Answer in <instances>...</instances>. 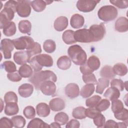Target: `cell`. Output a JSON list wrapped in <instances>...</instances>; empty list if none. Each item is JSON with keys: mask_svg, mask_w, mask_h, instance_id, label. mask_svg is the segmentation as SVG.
Wrapping results in <instances>:
<instances>
[{"mask_svg": "<svg viewBox=\"0 0 128 128\" xmlns=\"http://www.w3.org/2000/svg\"><path fill=\"white\" fill-rule=\"evenodd\" d=\"M28 80L33 84L36 90H40V86L43 82L47 80H52L54 82L57 80V77L53 72L45 70L34 72Z\"/></svg>", "mask_w": 128, "mask_h": 128, "instance_id": "6da1fadb", "label": "cell"}, {"mask_svg": "<svg viewBox=\"0 0 128 128\" xmlns=\"http://www.w3.org/2000/svg\"><path fill=\"white\" fill-rule=\"evenodd\" d=\"M17 1L8 0L4 5V9L0 13V28H3L11 22L14 16V13L16 12Z\"/></svg>", "mask_w": 128, "mask_h": 128, "instance_id": "7a4b0ae2", "label": "cell"}, {"mask_svg": "<svg viewBox=\"0 0 128 128\" xmlns=\"http://www.w3.org/2000/svg\"><path fill=\"white\" fill-rule=\"evenodd\" d=\"M68 54L71 60L76 65H82L87 60L86 52L79 45L74 44L70 46L68 50Z\"/></svg>", "mask_w": 128, "mask_h": 128, "instance_id": "3957f363", "label": "cell"}, {"mask_svg": "<svg viewBox=\"0 0 128 128\" xmlns=\"http://www.w3.org/2000/svg\"><path fill=\"white\" fill-rule=\"evenodd\" d=\"M118 14V12L116 8L111 5L102 6L98 12V18L105 22L114 20L117 17Z\"/></svg>", "mask_w": 128, "mask_h": 128, "instance_id": "277c9868", "label": "cell"}, {"mask_svg": "<svg viewBox=\"0 0 128 128\" xmlns=\"http://www.w3.org/2000/svg\"><path fill=\"white\" fill-rule=\"evenodd\" d=\"M12 40L14 48L18 50L26 49V50H28L33 47L35 43L34 39L29 36H21Z\"/></svg>", "mask_w": 128, "mask_h": 128, "instance_id": "5b68a950", "label": "cell"}, {"mask_svg": "<svg viewBox=\"0 0 128 128\" xmlns=\"http://www.w3.org/2000/svg\"><path fill=\"white\" fill-rule=\"evenodd\" d=\"M89 31L92 42H98L102 40L106 33L105 26L103 23L91 26L89 28Z\"/></svg>", "mask_w": 128, "mask_h": 128, "instance_id": "8992f818", "label": "cell"}, {"mask_svg": "<svg viewBox=\"0 0 128 128\" xmlns=\"http://www.w3.org/2000/svg\"><path fill=\"white\" fill-rule=\"evenodd\" d=\"M31 1L18 0L16 5V12L22 18L28 16L31 12Z\"/></svg>", "mask_w": 128, "mask_h": 128, "instance_id": "52a82bcc", "label": "cell"}, {"mask_svg": "<svg viewBox=\"0 0 128 128\" xmlns=\"http://www.w3.org/2000/svg\"><path fill=\"white\" fill-rule=\"evenodd\" d=\"M100 2V0H79L77 2L76 8L78 10L82 12H90L94 9L96 4Z\"/></svg>", "mask_w": 128, "mask_h": 128, "instance_id": "ba28073f", "label": "cell"}, {"mask_svg": "<svg viewBox=\"0 0 128 128\" xmlns=\"http://www.w3.org/2000/svg\"><path fill=\"white\" fill-rule=\"evenodd\" d=\"M14 45L12 40L8 38H4L0 42V50L5 59H10L12 57V52L14 50Z\"/></svg>", "mask_w": 128, "mask_h": 128, "instance_id": "9c48e42d", "label": "cell"}, {"mask_svg": "<svg viewBox=\"0 0 128 128\" xmlns=\"http://www.w3.org/2000/svg\"><path fill=\"white\" fill-rule=\"evenodd\" d=\"M74 37L78 42L85 43L92 42L89 30L86 28H82L74 32Z\"/></svg>", "mask_w": 128, "mask_h": 128, "instance_id": "30bf717a", "label": "cell"}, {"mask_svg": "<svg viewBox=\"0 0 128 128\" xmlns=\"http://www.w3.org/2000/svg\"><path fill=\"white\" fill-rule=\"evenodd\" d=\"M30 58L31 56L28 50L16 52L14 54V60L18 65H23L29 62Z\"/></svg>", "mask_w": 128, "mask_h": 128, "instance_id": "8fae6325", "label": "cell"}, {"mask_svg": "<svg viewBox=\"0 0 128 128\" xmlns=\"http://www.w3.org/2000/svg\"><path fill=\"white\" fill-rule=\"evenodd\" d=\"M40 90L44 95L54 96L56 92V86L54 82L47 80L41 84Z\"/></svg>", "mask_w": 128, "mask_h": 128, "instance_id": "7c38bea8", "label": "cell"}, {"mask_svg": "<svg viewBox=\"0 0 128 128\" xmlns=\"http://www.w3.org/2000/svg\"><path fill=\"white\" fill-rule=\"evenodd\" d=\"M65 94L70 98L78 97L80 94V88L78 85L75 83H70L66 86L64 89Z\"/></svg>", "mask_w": 128, "mask_h": 128, "instance_id": "4fadbf2b", "label": "cell"}, {"mask_svg": "<svg viewBox=\"0 0 128 128\" xmlns=\"http://www.w3.org/2000/svg\"><path fill=\"white\" fill-rule=\"evenodd\" d=\"M36 60L40 66L50 67L53 65V60L50 56L47 54H40L36 56Z\"/></svg>", "mask_w": 128, "mask_h": 128, "instance_id": "5bb4252c", "label": "cell"}, {"mask_svg": "<svg viewBox=\"0 0 128 128\" xmlns=\"http://www.w3.org/2000/svg\"><path fill=\"white\" fill-rule=\"evenodd\" d=\"M49 106L52 111L59 112L64 108L65 102L60 98H56L50 100Z\"/></svg>", "mask_w": 128, "mask_h": 128, "instance_id": "9a60e30c", "label": "cell"}, {"mask_svg": "<svg viewBox=\"0 0 128 128\" xmlns=\"http://www.w3.org/2000/svg\"><path fill=\"white\" fill-rule=\"evenodd\" d=\"M115 30L120 32H124L128 30V20L126 18L121 16L115 22Z\"/></svg>", "mask_w": 128, "mask_h": 128, "instance_id": "2e32d148", "label": "cell"}, {"mask_svg": "<svg viewBox=\"0 0 128 128\" xmlns=\"http://www.w3.org/2000/svg\"><path fill=\"white\" fill-rule=\"evenodd\" d=\"M34 91V86L32 84L25 83L20 86L18 89V92L20 96L22 98L30 96Z\"/></svg>", "mask_w": 128, "mask_h": 128, "instance_id": "e0dca14e", "label": "cell"}, {"mask_svg": "<svg viewBox=\"0 0 128 128\" xmlns=\"http://www.w3.org/2000/svg\"><path fill=\"white\" fill-rule=\"evenodd\" d=\"M68 22L66 17L61 16L58 17L54 22V29L58 32H62L65 30L68 26Z\"/></svg>", "mask_w": 128, "mask_h": 128, "instance_id": "ac0fdd59", "label": "cell"}, {"mask_svg": "<svg viewBox=\"0 0 128 128\" xmlns=\"http://www.w3.org/2000/svg\"><path fill=\"white\" fill-rule=\"evenodd\" d=\"M71 26L74 28H82L84 23V16L80 14H73L70 20Z\"/></svg>", "mask_w": 128, "mask_h": 128, "instance_id": "d6986e66", "label": "cell"}, {"mask_svg": "<svg viewBox=\"0 0 128 128\" xmlns=\"http://www.w3.org/2000/svg\"><path fill=\"white\" fill-rule=\"evenodd\" d=\"M36 110L38 115L40 117H46L50 114V107L44 102H40L37 104Z\"/></svg>", "mask_w": 128, "mask_h": 128, "instance_id": "ffe728a7", "label": "cell"}, {"mask_svg": "<svg viewBox=\"0 0 128 128\" xmlns=\"http://www.w3.org/2000/svg\"><path fill=\"white\" fill-rule=\"evenodd\" d=\"M19 112L18 106L17 102H10L6 103L4 108V113L8 116L16 114Z\"/></svg>", "mask_w": 128, "mask_h": 128, "instance_id": "44dd1931", "label": "cell"}, {"mask_svg": "<svg viewBox=\"0 0 128 128\" xmlns=\"http://www.w3.org/2000/svg\"><path fill=\"white\" fill-rule=\"evenodd\" d=\"M120 91L118 90L114 87L111 86L106 90L104 93V96L111 101H112L114 100L118 99L120 96Z\"/></svg>", "mask_w": 128, "mask_h": 128, "instance_id": "7402d4cb", "label": "cell"}, {"mask_svg": "<svg viewBox=\"0 0 128 128\" xmlns=\"http://www.w3.org/2000/svg\"><path fill=\"white\" fill-rule=\"evenodd\" d=\"M71 60L66 56H62L58 58L56 64L58 67L62 70H66L71 66Z\"/></svg>", "mask_w": 128, "mask_h": 128, "instance_id": "603a6c76", "label": "cell"}, {"mask_svg": "<svg viewBox=\"0 0 128 128\" xmlns=\"http://www.w3.org/2000/svg\"><path fill=\"white\" fill-rule=\"evenodd\" d=\"M88 66L92 71L98 70L100 66V59L95 56H90L86 62Z\"/></svg>", "mask_w": 128, "mask_h": 128, "instance_id": "cb8c5ba5", "label": "cell"}, {"mask_svg": "<svg viewBox=\"0 0 128 128\" xmlns=\"http://www.w3.org/2000/svg\"><path fill=\"white\" fill-rule=\"evenodd\" d=\"M95 87L92 84H86L81 88L80 94L84 98H87L91 96L94 92Z\"/></svg>", "mask_w": 128, "mask_h": 128, "instance_id": "d4e9b609", "label": "cell"}, {"mask_svg": "<svg viewBox=\"0 0 128 128\" xmlns=\"http://www.w3.org/2000/svg\"><path fill=\"white\" fill-rule=\"evenodd\" d=\"M74 32L71 30H68L64 31L62 35V38L64 42L67 44H72L76 42L74 37Z\"/></svg>", "mask_w": 128, "mask_h": 128, "instance_id": "484cf974", "label": "cell"}, {"mask_svg": "<svg viewBox=\"0 0 128 128\" xmlns=\"http://www.w3.org/2000/svg\"><path fill=\"white\" fill-rule=\"evenodd\" d=\"M100 74L102 77L107 79L114 78L116 76L112 66H105L102 67L100 71Z\"/></svg>", "mask_w": 128, "mask_h": 128, "instance_id": "4316f807", "label": "cell"}, {"mask_svg": "<svg viewBox=\"0 0 128 128\" xmlns=\"http://www.w3.org/2000/svg\"><path fill=\"white\" fill-rule=\"evenodd\" d=\"M18 72L21 76L24 78H30L33 75V70L32 68L27 64L22 65L19 68Z\"/></svg>", "mask_w": 128, "mask_h": 128, "instance_id": "83f0119b", "label": "cell"}, {"mask_svg": "<svg viewBox=\"0 0 128 128\" xmlns=\"http://www.w3.org/2000/svg\"><path fill=\"white\" fill-rule=\"evenodd\" d=\"M110 80L108 79L102 78L98 80L96 92L99 94H102L105 88L109 86Z\"/></svg>", "mask_w": 128, "mask_h": 128, "instance_id": "f1b7e54d", "label": "cell"}, {"mask_svg": "<svg viewBox=\"0 0 128 128\" xmlns=\"http://www.w3.org/2000/svg\"><path fill=\"white\" fill-rule=\"evenodd\" d=\"M28 128H50V125L39 118H34L31 120L27 126Z\"/></svg>", "mask_w": 128, "mask_h": 128, "instance_id": "f546056e", "label": "cell"}, {"mask_svg": "<svg viewBox=\"0 0 128 128\" xmlns=\"http://www.w3.org/2000/svg\"><path fill=\"white\" fill-rule=\"evenodd\" d=\"M18 29L20 32L30 34L32 29V24L28 20H22L18 23Z\"/></svg>", "mask_w": 128, "mask_h": 128, "instance_id": "4dcf8cb0", "label": "cell"}, {"mask_svg": "<svg viewBox=\"0 0 128 128\" xmlns=\"http://www.w3.org/2000/svg\"><path fill=\"white\" fill-rule=\"evenodd\" d=\"M114 72L116 75L124 76L128 72L127 66L123 63L119 62L115 64L112 67Z\"/></svg>", "mask_w": 128, "mask_h": 128, "instance_id": "1f68e13d", "label": "cell"}, {"mask_svg": "<svg viewBox=\"0 0 128 128\" xmlns=\"http://www.w3.org/2000/svg\"><path fill=\"white\" fill-rule=\"evenodd\" d=\"M3 33L7 36H11L14 35L16 31V28L14 22H10L3 28Z\"/></svg>", "mask_w": 128, "mask_h": 128, "instance_id": "d6a6232c", "label": "cell"}, {"mask_svg": "<svg viewBox=\"0 0 128 128\" xmlns=\"http://www.w3.org/2000/svg\"><path fill=\"white\" fill-rule=\"evenodd\" d=\"M46 0H35L31 1V6L33 10L36 12H41L43 11L46 6Z\"/></svg>", "mask_w": 128, "mask_h": 128, "instance_id": "836d02e7", "label": "cell"}, {"mask_svg": "<svg viewBox=\"0 0 128 128\" xmlns=\"http://www.w3.org/2000/svg\"><path fill=\"white\" fill-rule=\"evenodd\" d=\"M86 109L83 106L76 107L72 110V116L76 119H84L86 117Z\"/></svg>", "mask_w": 128, "mask_h": 128, "instance_id": "e575fe53", "label": "cell"}, {"mask_svg": "<svg viewBox=\"0 0 128 128\" xmlns=\"http://www.w3.org/2000/svg\"><path fill=\"white\" fill-rule=\"evenodd\" d=\"M68 116L64 112H58L55 115L54 118V121L62 126L66 124L68 122Z\"/></svg>", "mask_w": 128, "mask_h": 128, "instance_id": "d590c367", "label": "cell"}, {"mask_svg": "<svg viewBox=\"0 0 128 128\" xmlns=\"http://www.w3.org/2000/svg\"><path fill=\"white\" fill-rule=\"evenodd\" d=\"M11 119L13 122L14 126L15 128H24L26 125V120L22 116H14Z\"/></svg>", "mask_w": 128, "mask_h": 128, "instance_id": "8d00e7d4", "label": "cell"}, {"mask_svg": "<svg viewBox=\"0 0 128 128\" xmlns=\"http://www.w3.org/2000/svg\"><path fill=\"white\" fill-rule=\"evenodd\" d=\"M43 48L46 52L48 53H52L56 50V42L52 40H47L44 42Z\"/></svg>", "mask_w": 128, "mask_h": 128, "instance_id": "74e56055", "label": "cell"}, {"mask_svg": "<svg viewBox=\"0 0 128 128\" xmlns=\"http://www.w3.org/2000/svg\"><path fill=\"white\" fill-rule=\"evenodd\" d=\"M102 98L98 95H94L90 98H88L86 100V105L88 108H94L98 104Z\"/></svg>", "mask_w": 128, "mask_h": 128, "instance_id": "f35d334b", "label": "cell"}, {"mask_svg": "<svg viewBox=\"0 0 128 128\" xmlns=\"http://www.w3.org/2000/svg\"><path fill=\"white\" fill-rule=\"evenodd\" d=\"M2 67L4 68L5 70L8 72H14L16 70V66L14 63L10 60H7L4 62L1 65Z\"/></svg>", "mask_w": 128, "mask_h": 128, "instance_id": "ab89813d", "label": "cell"}, {"mask_svg": "<svg viewBox=\"0 0 128 128\" xmlns=\"http://www.w3.org/2000/svg\"><path fill=\"white\" fill-rule=\"evenodd\" d=\"M114 116L118 120L124 121L126 124H128V110L127 109L124 108L122 110L118 112L114 113Z\"/></svg>", "mask_w": 128, "mask_h": 128, "instance_id": "60d3db41", "label": "cell"}, {"mask_svg": "<svg viewBox=\"0 0 128 128\" xmlns=\"http://www.w3.org/2000/svg\"><path fill=\"white\" fill-rule=\"evenodd\" d=\"M112 102V110L114 114L119 112L124 108V104L120 100L116 99Z\"/></svg>", "mask_w": 128, "mask_h": 128, "instance_id": "b9f144b4", "label": "cell"}, {"mask_svg": "<svg viewBox=\"0 0 128 128\" xmlns=\"http://www.w3.org/2000/svg\"><path fill=\"white\" fill-rule=\"evenodd\" d=\"M23 114L28 119L33 118L36 116L35 109L32 106H27L24 108L23 110Z\"/></svg>", "mask_w": 128, "mask_h": 128, "instance_id": "7bdbcfd3", "label": "cell"}, {"mask_svg": "<svg viewBox=\"0 0 128 128\" xmlns=\"http://www.w3.org/2000/svg\"><path fill=\"white\" fill-rule=\"evenodd\" d=\"M110 102L108 99L101 100L98 104L96 106V108L100 112H104L110 106Z\"/></svg>", "mask_w": 128, "mask_h": 128, "instance_id": "ee69618b", "label": "cell"}, {"mask_svg": "<svg viewBox=\"0 0 128 128\" xmlns=\"http://www.w3.org/2000/svg\"><path fill=\"white\" fill-rule=\"evenodd\" d=\"M18 100L17 95L14 92H8L4 94V101L6 104L10 102H18Z\"/></svg>", "mask_w": 128, "mask_h": 128, "instance_id": "f6af8a7d", "label": "cell"}, {"mask_svg": "<svg viewBox=\"0 0 128 128\" xmlns=\"http://www.w3.org/2000/svg\"><path fill=\"white\" fill-rule=\"evenodd\" d=\"M111 86L114 87L120 91H123L124 88V83L123 81L118 78H114L110 82Z\"/></svg>", "mask_w": 128, "mask_h": 128, "instance_id": "bcb514c9", "label": "cell"}, {"mask_svg": "<svg viewBox=\"0 0 128 128\" xmlns=\"http://www.w3.org/2000/svg\"><path fill=\"white\" fill-rule=\"evenodd\" d=\"M100 114L101 112L98 111L95 107L88 108L86 110V117L94 119Z\"/></svg>", "mask_w": 128, "mask_h": 128, "instance_id": "7dc6e473", "label": "cell"}, {"mask_svg": "<svg viewBox=\"0 0 128 128\" xmlns=\"http://www.w3.org/2000/svg\"><path fill=\"white\" fill-rule=\"evenodd\" d=\"M82 78L83 81L86 84H96L98 83L96 78L93 73L88 74H83Z\"/></svg>", "mask_w": 128, "mask_h": 128, "instance_id": "c3c4849f", "label": "cell"}, {"mask_svg": "<svg viewBox=\"0 0 128 128\" xmlns=\"http://www.w3.org/2000/svg\"><path fill=\"white\" fill-rule=\"evenodd\" d=\"M94 122L97 127H104L106 122V118L102 114H100L94 118Z\"/></svg>", "mask_w": 128, "mask_h": 128, "instance_id": "681fc988", "label": "cell"}, {"mask_svg": "<svg viewBox=\"0 0 128 128\" xmlns=\"http://www.w3.org/2000/svg\"><path fill=\"white\" fill-rule=\"evenodd\" d=\"M0 126L11 128L14 126V124L12 119L6 117H2L0 120Z\"/></svg>", "mask_w": 128, "mask_h": 128, "instance_id": "f907efd6", "label": "cell"}, {"mask_svg": "<svg viewBox=\"0 0 128 128\" xmlns=\"http://www.w3.org/2000/svg\"><path fill=\"white\" fill-rule=\"evenodd\" d=\"M29 63L30 64V66L34 70V72H40L42 68V67L41 66H40V64L37 62L36 58V56H34L30 58V60L29 62Z\"/></svg>", "mask_w": 128, "mask_h": 128, "instance_id": "816d5d0a", "label": "cell"}, {"mask_svg": "<svg viewBox=\"0 0 128 128\" xmlns=\"http://www.w3.org/2000/svg\"><path fill=\"white\" fill-rule=\"evenodd\" d=\"M7 78H8L12 82H18L22 80V77L20 74L18 72H14L12 73H8L7 74Z\"/></svg>", "mask_w": 128, "mask_h": 128, "instance_id": "f5cc1de1", "label": "cell"}, {"mask_svg": "<svg viewBox=\"0 0 128 128\" xmlns=\"http://www.w3.org/2000/svg\"><path fill=\"white\" fill-rule=\"evenodd\" d=\"M28 51L31 56L37 54H39L42 52L41 46L40 44H39V43H38V42H35L33 47L30 50Z\"/></svg>", "mask_w": 128, "mask_h": 128, "instance_id": "db71d44e", "label": "cell"}, {"mask_svg": "<svg viewBox=\"0 0 128 128\" xmlns=\"http://www.w3.org/2000/svg\"><path fill=\"white\" fill-rule=\"evenodd\" d=\"M110 2L119 8H126L128 6V0H110Z\"/></svg>", "mask_w": 128, "mask_h": 128, "instance_id": "11a10c76", "label": "cell"}, {"mask_svg": "<svg viewBox=\"0 0 128 128\" xmlns=\"http://www.w3.org/2000/svg\"><path fill=\"white\" fill-rule=\"evenodd\" d=\"M80 126V122L74 119H72L66 123V128H78Z\"/></svg>", "mask_w": 128, "mask_h": 128, "instance_id": "9f6ffc18", "label": "cell"}, {"mask_svg": "<svg viewBox=\"0 0 128 128\" xmlns=\"http://www.w3.org/2000/svg\"><path fill=\"white\" fill-rule=\"evenodd\" d=\"M80 72L83 74H88L91 73H92V71L88 66L86 63L81 65L80 67Z\"/></svg>", "mask_w": 128, "mask_h": 128, "instance_id": "6f0895ef", "label": "cell"}, {"mask_svg": "<svg viewBox=\"0 0 128 128\" xmlns=\"http://www.w3.org/2000/svg\"><path fill=\"white\" fill-rule=\"evenodd\" d=\"M104 127L116 128H118V123L113 120H109L106 122H105V124Z\"/></svg>", "mask_w": 128, "mask_h": 128, "instance_id": "680465c9", "label": "cell"}, {"mask_svg": "<svg viewBox=\"0 0 128 128\" xmlns=\"http://www.w3.org/2000/svg\"><path fill=\"white\" fill-rule=\"evenodd\" d=\"M50 128H60V125L55 122L50 124Z\"/></svg>", "mask_w": 128, "mask_h": 128, "instance_id": "91938a15", "label": "cell"}, {"mask_svg": "<svg viewBox=\"0 0 128 128\" xmlns=\"http://www.w3.org/2000/svg\"><path fill=\"white\" fill-rule=\"evenodd\" d=\"M118 123V128H126L127 124L124 122H119Z\"/></svg>", "mask_w": 128, "mask_h": 128, "instance_id": "94428289", "label": "cell"}]
</instances>
